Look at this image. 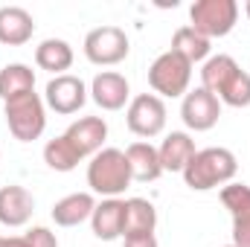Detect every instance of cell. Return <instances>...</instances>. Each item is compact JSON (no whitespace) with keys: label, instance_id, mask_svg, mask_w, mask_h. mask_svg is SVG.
Returning <instances> with one entry per match:
<instances>
[{"label":"cell","instance_id":"6da1fadb","mask_svg":"<svg viewBox=\"0 0 250 247\" xmlns=\"http://www.w3.org/2000/svg\"><path fill=\"white\" fill-rule=\"evenodd\" d=\"M236 172H239L236 154H233L230 148L209 145V148L195 151V157L187 163V169H184L181 175H184V184H187L192 192H209V189L233 184Z\"/></svg>","mask_w":250,"mask_h":247},{"label":"cell","instance_id":"7a4b0ae2","mask_svg":"<svg viewBox=\"0 0 250 247\" xmlns=\"http://www.w3.org/2000/svg\"><path fill=\"white\" fill-rule=\"evenodd\" d=\"M131 166L123 148H102L87 163V186L93 195L102 198H120L131 186Z\"/></svg>","mask_w":250,"mask_h":247},{"label":"cell","instance_id":"3957f363","mask_svg":"<svg viewBox=\"0 0 250 247\" xmlns=\"http://www.w3.org/2000/svg\"><path fill=\"white\" fill-rule=\"evenodd\" d=\"M3 117H6V125L18 143H32L47 128V105L32 90V93H23V96L3 102Z\"/></svg>","mask_w":250,"mask_h":247},{"label":"cell","instance_id":"277c9868","mask_svg":"<svg viewBox=\"0 0 250 247\" xmlns=\"http://www.w3.org/2000/svg\"><path fill=\"white\" fill-rule=\"evenodd\" d=\"M189 82H192V64L172 50L160 53L148 67V84L160 99H184L189 93Z\"/></svg>","mask_w":250,"mask_h":247},{"label":"cell","instance_id":"5b68a950","mask_svg":"<svg viewBox=\"0 0 250 247\" xmlns=\"http://www.w3.org/2000/svg\"><path fill=\"white\" fill-rule=\"evenodd\" d=\"M239 21L236 0H195L189 6V26L204 38H224Z\"/></svg>","mask_w":250,"mask_h":247},{"label":"cell","instance_id":"8992f818","mask_svg":"<svg viewBox=\"0 0 250 247\" xmlns=\"http://www.w3.org/2000/svg\"><path fill=\"white\" fill-rule=\"evenodd\" d=\"M84 59L96 67H114L128 59L131 53V41L120 26H96L84 35Z\"/></svg>","mask_w":250,"mask_h":247},{"label":"cell","instance_id":"52a82bcc","mask_svg":"<svg viewBox=\"0 0 250 247\" xmlns=\"http://www.w3.org/2000/svg\"><path fill=\"white\" fill-rule=\"evenodd\" d=\"M166 102L154 93H137L128 108H125V125L134 137H143V140H151V137H160L163 128H166Z\"/></svg>","mask_w":250,"mask_h":247},{"label":"cell","instance_id":"ba28073f","mask_svg":"<svg viewBox=\"0 0 250 247\" xmlns=\"http://www.w3.org/2000/svg\"><path fill=\"white\" fill-rule=\"evenodd\" d=\"M87 84L73 76V73H64V76H53L44 87V105L62 117H70V114H79L87 102Z\"/></svg>","mask_w":250,"mask_h":247},{"label":"cell","instance_id":"9c48e42d","mask_svg":"<svg viewBox=\"0 0 250 247\" xmlns=\"http://www.w3.org/2000/svg\"><path fill=\"white\" fill-rule=\"evenodd\" d=\"M218 117H221V102L204 87L189 90L181 102V120L189 131H209L218 125Z\"/></svg>","mask_w":250,"mask_h":247},{"label":"cell","instance_id":"30bf717a","mask_svg":"<svg viewBox=\"0 0 250 247\" xmlns=\"http://www.w3.org/2000/svg\"><path fill=\"white\" fill-rule=\"evenodd\" d=\"M90 99L102 108V111H123L131 102V84L123 73L117 70H102L93 76L90 82Z\"/></svg>","mask_w":250,"mask_h":247},{"label":"cell","instance_id":"8fae6325","mask_svg":"<svg viewBox=\"0 0 250 247\" xmlns=\"http://www.w3.org/2000/svg\"><path fill=\"white\" fill-rule=\"evenodd\" d=\"M64 137L76 145V151L82 157H93L105 148L108 140V123L102 117H82L76 123H70V128L64 131Z\"/></svg>","mask_w":250,"mask_h":247},{"label":"cell","instance_id":"7c38bea8","mask_svg":"<svg viewBox=\"0 0 250 247\" xmlns=\"http://www.w3.org/2000/svg\"><path fill=\"white\" fill-rule=\"evenodd\" d=\"M90 230L99 242H117L125 230V201L123 198H102L90 215Z\"/></svg>","mask_w":250,"mask_h":247},{"label":"cell","instance_id":"4fadbf2b","mask_svg":"<svg viewBox=\"0 0 250 247\" xmlns=\"http://www.w3.org/2000/svg\"><path fill=\"white\" fill-rule=\"evenodd\" d=\"M35 212V198L26 186H3L0 189V224L3 227H23Z\"/></svg>","mask_w":250,"mask_h":247},{"label":"cell","instance_id":"5bb4252c","mask_svg":"<svg viewBox=\"0 0 250 247\" xmlns=\"http://www.w3.org/2000/svg\"><path fill=\"white\" fill-rule=\"evenodd\" d=\"M35 18L23 6H3L0 9V44L6 47H23L32 41Z\"/></svg>","mask_w":250,"mask_h":247},{"label":"cell","instance_id":"9a60e30c","mask_svg":"<svg viewBox=\"0 0 250 247\" xmlns=\"http://www.w3.org/2000/svg\"><path fill=\"white\" fill-rule=\"evenodd\" d=\"M96 209V198L93 192H73V195H64L62 201L53 204V221L59 227H79L84 221H90Z\"/></svg>","mask_w":250,"mask_h":247},{"label":"cell","instance_id":"2e32d148","mask_svg":"<svg viewBox=\"0 0 250 247\" xmlns=\"http://www.w3.org/2000/svg\"><path fill=\"white\" fill-rule=\"evenodd\" d=\"M125 157H128V166H131V178L140 181V184H151L163 175V166H160V154H157V145H151L148 140H137L125 148Z\"/></svg>","mask_w":250,"mask_h":247},{"label":"cell","instance_id":"e0dca14e","mask_svg":"<svg viewBox=\"0 0 250 247\" xmlns=\"http://www.w3.org/2000/svg\"><path fill=\"white\" fill-rule=\"evenodd\" d=\"M195 140L189 137L187 131H172L163 137V143L157 145V154H160V166L163 172H184L187 163L195 157Z\"/></svg>","mask_w":250,"mask_h":247},{"label":"cell","instance_id":"ac0fdd59","mask_svg":"<svg viewBox=\"0 0 250 247\" xmlns=\"http://www.w3.org/2000/svg\"><path fill=\"white\" fill-rule=\"evenodd\" d=\"M157 230V209L146 198H128L125 201V230L123 239L128 236H154Z\"/></svg>","mask_w":250,"mask_h":247},{"label":"cell","instance_id":"d6986e66","mask_svg":"<svg viewBox=\"0 0 250 247\" xmlns=\"http://www.w3.org/2000/svg\"><path fill=\"white\" fill-rule=\"evenodd\" d=\"M73 47L64 38H47L35 47V64L53 76H64L73 67Z\"/></svg>","mask_w":250,"mask_h":247},{"label":"cell","instance_id":"ffe728a7","mask_svg":"<svg viewBox=\"0 0 250 247\" xmlns=\"http://www.w3.org/2000/svg\"><path fill=\"white\" fill-rule=\"evenodd\" d=\"M169 50L178 53L181 59H187L192 67H195V64H204L209 56H212V44H209V38L198 35L192 26H181V29H175V35H172V47H169Z\"/></svg>","mask_w":250,"mask_h":247},{"label":"cell","instance_id":"44dd1931","mask_svg":"<svg viewBox=\"0 0 250 247\" xmlns=\"http://www.w3.org/2000/svg\"><path fill=\"white\" fill-rule=\"evenodd\" d=\"M35 90V70L21 62H12L0 70V99L9 102L15 96L32 93Z\"/></svg>","mask_w":250,"mask_h":247},{"label":"cell","instance_id":"7402d4cb","mask_svg":"<svg viewBox=\"0 0 250 247\" xmlns=\"http://www.w3.org/2000/svg\"><path fill=\"white\" fill-rule=\"evenodd\" d=\"M239 70V64L233 56H224V53H218V56H209L204 67H201V87L204 90H209L212 96H218L221 90H224V84L233 79V73Z\"/></svg>","mask_w":250,"mask_h":247},{"label":"cell","instance_id":"603a6c76","mask_svg":"<svg viewBox=\"0 0 250 247\" xmlns=\"http://www.w3.org/2000/svg\"><path fill=\"white\" fill-rule=\"evenodd\" d=\"M82 160H84V157L76 151V145H73L64 134L47 140V145H44V163H47L53 172H73Z\"/></svg>","mask_w":250,"mask_h":247},{"label":"cell","instance_id":"cb8c5ba5","mask_svg":"<svg viewBox=\"0 0 250 247\" xmlns=\"http://www.w3.org/2000/svg\"><path fill=\"white\" fill-rule=\"evenodd\" d=\"M218 102L221 105H230V108H248L250 105V73L248 70H236L233 79L224 84V90L218 93Z\"/></svg>","mask_w":250,"mask_h":247},{"label":"cell","instance_id":"d4e9b609","mask_svg":"<svg viewBox=\"0 0 250 247\" xmlns=\"http://www.w3.org/2000/svg\"><path fill=\"white\" fill-rule=\"evenodd\" d=\"M221 204L230 212V218L250 212V186L248 184H227L221 186Z\"/></svg>","mask_w":250,"mask_h":247},{"label":"cell","instance_id":"484cf974","mask_svg":"<svg viewBox=\"0 0 250 247\" xmlns=\"http://www.w3.org/2000/svg\"><path fill=\"white\" fill-rule=\"evenodd\" d=\"M23 239H26L29 247H59V239L50 227H32V230L23 233Z\"/></svg>","mask_w":250,"mask_h":247},{"label":"cell","instance_id":"4316f807","mask_svg":"<svg viewBox=\"0 0 250 247\" xmlns=\"http://www.w3.org/2000/svg\"><path fill=\"white\" fill-rule=\"evenodd\" d=\"M236 247H250V212L233 218V242Z\"/></svg>","mask_w":250,"mask_h":247},{"label":"cell","instance_id":"83f0119b","mask_svg":"<svg viewBox=\"0 0 250 247\" xmlns=\"http://www.w3.org/2000/svg\"><path fill=\"white\" fill-rule=\"evenodd\" d=\"M123 247H160L154 236H128L123 239Z\"/></svg>","mask_w":250,"mask_h":247},{"label":"cell","instance_id":"f1b7e54d","mask_svg":"<svg viewBox=\"0 0 250 247\" xmlns=\"http://www.w3.org/2000/svg\"><path fill=\"white\" fill-rule=\"evenodd\" d=\"M6 247H29V245H26L23 236H9V239H6Z\"/></svg>","mask_w":250,"mask_h":247},{"label":"cell","instance_id":"f546056e","mask_svg":"<svg viewBox=\"0 0 250 247\" xmlns=\"http://www.w3.org/2000/svg\"><path fill=\"white\" fill-rule=\"evenodd\" d=\"M245 12H248V18H250V0H248V3H245Z\"/></svg>","mask_w":250,"mask_h":247},{"label":"cell","instance_id":"4dcf8cb0","mask_svg":"<svg viewBox=\"0 0 250 247\" xmlns=\"http://www.w3.org/2000/svg\"><path fill=\"white\" fill-rule=\"evenodd\" d=\"M0 247H6V239H3V236H0Z\"/></svg>","mask_w":250,"mask_h":247},{"label":"cell","instance_id":"1f68e13d","mask_svg":"<svg viewBox=\"0 0 250 247\" xmlns=\"http://www.w3.org/2000/svg\"><path fill=\"white\" fill-rule=\"evenodd\" d=\"M224 247H236V245H224Z\"/></svg>","mask_w":250,"mask_h":247}]
</instances>
